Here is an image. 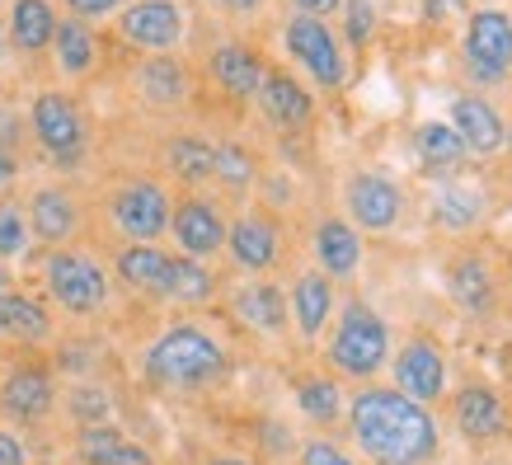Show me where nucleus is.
Here are the masks:
<instances>
[{"label": "nucleus", "mask_w": 512, "mask_h": 465, "mask_svg": "<svg viewBox=\"0 0 512 465\" xmlns=\"http://www.w3.org/2000/svg\"><path fill=\"white\" fill-rule=\"evenodd\" d=\"M348 428L372 465H428L442 447L433 409L414 404L395 386H367L348 400Z\"/></svg>", "instance_id": "nucleus-1"}, {"label": "nucleus", "mask_w": 512, "mask_h": 465, "mask_svg": "<svg viewBox=\"0 0 512 465\" xmlns=\"http://www.w3.org/2000/svg\"><path fill=\"white\" fill-rule=\"evenodd\" d=\"M226 372V348L202 325H170L146 348V376L165 390H202Z\"/></svg>", "instance_id": "nucleus-2"}, {"label": "nucleus", "mask_w": 512, "mask_h": 465, "mask_svg": "<svg viewBox=\"0 0 512 465\" xmlns=\"http://www.w3.org/2000/svg\"><path fill=\"white\" fill-rule=\"evenodd\" d=\"M390 362V325L376 315L367 301L343 306L339 325L329 334V367L353 381H372Z\"/></svg>", "instance_id": "nucleus-3"}, {"label": "nucleus", "mask_w": 512, "mask_h": 465, "mask_svg": "<svg viewBox=\"0 0 512 465\" xmlns=\"http://www.w3.org/2000/svg\"><path fill=\"white\" fill-rule=\"evenodd\" d=\"M461 66L475 85H503L512 76V15L498 5L470 10L461 29Z\"/></svg>", "instance_id": "nucleus-4"}, {"label": "nucleus", "mask_w": 512, "mask_h": 465, "mask_svg": "<svg viewBox=\"0 0 512 465\" xmlns=\"http://www.w3.org/2000/svg\"><path fill=\"white\" fill-rule=\"evenodd\" d=\"M43 278H47V296L62 310H71V315H94L109 301V278L85 249H52Z\"/></svg>", "instance_id": "nucleus-5"}, {"label": "nucleus", "mask_w": 512, "mask_h": 465, "mask_svg": "<svg viewBox=\"0 0 512 465\" xmlns=\"http://www.w3.org/2000/svg\"><path fill=\"white\" fill-rule=\"evenodd\" d=\"M170 212H174V202L156 179H132V184H123L109 202L113 226H118L132 245H151V240H160V235L170 231Z\"/></svg>", "instance_id": "nucleus-6"}, {"label": "nucleus", "mask_w": 512, "mask_h": 465, "mask_svg": "<svg viewBox=\"0 0 512 465\" xmlns=\"http://www.w3.org/2000/svg\"><path fill=\"white\" fill-rule=\"evenodd\" d=\"M287 52H292V62H301L306 71L315 76L320 90H339L343 80H348V62H343V47L334 38L325 19H311V15H292L287 19Z\"/></svg>", "instance_id": "nucleus-7"}, {"label": "nucleus", "mask_w": 512, "mask_h": 465, "mask_svg": "<svg viewBox=\"0 0 512 465\" xmlns=\"http://www.w3.org/2000/svg\"><path fill=\"white\" fill-rule=\"evenodd\" d=\"M343 207L357 231H395L404 221V188L381 170H362L343 188Z\"/></svg>", "instance_id": "nucleus-8"}, {"label": "nucleus", "mask_w": 512, "mask_h": 465, "mask_svg": "<svg viewBox=\"0 0 512 465\" xmlns=\"http://www.w3.org/2000/svg\"><path fill=\"white\" fill-rule=\"evenodd\" d=\"M386 367H395V390L423 409H433L447 395V353L433 339H404Z\"/></svg>", "instance_id": "nucleus-9"}, {"label": "nucleus", "mask_w": 512, "mask_h": 465, "mask_svg": "<svg viewBox=\"0 0 512 465\" xmlns=\"http://www.w3.org/2000/svg\"><path fill=\"white\" fill-rule=\"evenodd\" d=\"M33 137H38V146H43L57 165H71V160H80L85 155V123H80L76 104L66 99V94L47 90L33 99Z\"/></svg>", "instance_id": "nucleus-10"}, {"label": "nucleus", "mask_w": 512, "mask_h": 465, "mask_svg": "<svg viewBox=\"0 0 512 465\" xmlns=\"http://www.w3.org/2000/svg\"><path fill=\"white\" fill-rule=\"evenodd\" d=\"M226 254L240 273H268L282 259V231L264 212H240L226 226Z\"/></svg>", "instance_id": "nucleus-11"}, {"label": "nucleus", "mask_w": 512, "mask_h": 465, "mask_svg": "<svg viewBox=\"0 0 512 465\" xmlns=\"http://www.w3.org/2000/svg\"><path fill=\"white\" fill-rule=\"evenodd\" d=\"M447 127L461 137V146H466V155H480V160H489V155L503 151V141H508V123H503V113L489 104V99H480V94H456L447 109Z\"/></svg>", "instance_id": "nucleus-12"}, {"label": "nucleus", "mask_w": 512, "mask_h": 465, "mask_svg": "<svg viewBox=\"0 0 512 465\" xmlns=\"http://www.w3.org/2000/svg\"><path fill=\"white\" fill-rule=\"evenodd\" d=\"M118 33H123L132 47H146V52H170L179 38H184V10L174 0H132L118 19Z\"/></svg>", "instance_id": "nucleus-13"}, {"label": "nucleus", "mask_w": 512, "mask_h": 465, "mask_svg": "<svg viewBox=\"0 0 512 465\" xmlns=\"http://www.w3.org/2000/svg\"><path fill=\"white\" fill-rule=\"evenodd\" d=\"M170 226H174V240L184 249L188 259H212L217 249H226V217L212 198H184L179 207L170 212Z\"/></svg>", "instance_id": "nucleus-14"}, {"label": "nucleus", "mask_w": 512, "mask_h": 465, "mask_svg": "<svg viewBox=\"0 0 512 465\" xmlns=\"http://www.w3.org/2000/svg\"><path fill=\"white\" fill-rule=\"evenodd\" d=\"M52 404H57V386H52V372L47 367H15V372L0 381V414L15 423H38L52 414Z\"/></svg>", "instance_id": "nucleus-15"}, {"label": "nucleus", "mask_w": 512, "mask_h": 465, "mask_svg": "<svg viewBox=\"0 0 512 465\" xmlns=\"http://www.w3.org/2000/svg\"><path fill=\"white\" fill-rule=\"evenodd\" d=\"M451 419L466 442H494L508 433V404L494 386H466L451 404Z\"/></svg>", "instance_id": "nucleus-16"}, {"label": "nucleus", "mask_w": 512, "mask_h": 465, "mask_svg": "<svg viewBox=\"0 0 512 465\" xmlns=\"http://www.w3.org/2000/svg\"><path fill=\"white\" fill-rule=\"evenodd\" d=\"M315 264L329 282L334 278H353L362 268V235L348 217H325L315 226Z\"/></svg>", "instance_id": "nucleus-17"}, {"label": "nucleus", "mask_w": 512, "mask_h": 465, "mask_svg": "<svg viewBox=\"0 0 512 465\" xmlns=\"http://www.w3.org/2000/svg\"><path fill=\"white\" fill-rule=\"evenodd\" d=\"M287 315H292V325L301 339H320L329 325V315H334V282L315 268V273H301L292 282V296H287Z\"/></svg>", "instance_id": "nucleus-18"}, {"label": "nucleus", "mask_w": 512, "mask_h": 465, "mask_svg": "<svg viewBox=\"0 0 512 465\" xmlns=\"http://www.w3.org/2000/svg\"><path fill=\"white\" fill-rule=\"evenodd\" d=\"M231 310L240 315V325H249L254 334H282L287 329V296L278 282L254 278L245 287H235Z\"/></svg>", "instance_id": "nucleus-19"}, {"label": "nucleus", "mask_w": 512, "mask_h": 465, "mask_svg": "<svg viewBox=\"0 0 512 465\" xmlns=\"http://www.w3.org/2000/svg\"><path fill=\"white\" fill-rule=\"evenodd\" d=\"M24 217H29V235H38L43 245H66L71 235H76V198L66 193V188H38L24 207Z\"/></svg>", "instance_id": "nucleus-20"}, {"label": "nucleus", "mask_w": 512, "mask_h": 465, "mask_svg": "<svg viewBox=\"0 0 512 465\" xmlns=\"http://www.w3.org/2000/svg\"><path fill=\"white\" fill-rule=\"evenodd\" d=\"M254 99L268 113V123H278V127H301V123H311V113H315V99L287 71H264V85H259Z\"/></svg>", "instance_id": "nucleus-21"}, {"label": "nucleus", "mask_w": 512, "mask_h": 465, "mask_svg": "<svg viewBox=\"0 0 512 465\" xmlns=\"http://www.w3.org/2000/svg\"><path fill=\"white\" fill-rule=\"evenodd\" d=\"M207 66H212V80H217L231 99H254L259 85H264V62H259V52H249L245 43H221Z\"/></svg>", "instance_id": "nucleus-22"}, {"label": "nucleus", "mask_w": 512, "mask_h": 465, "mask_svg": "<svg viewBox=\"0 0 512 465\" xmlns=\"http://www.w3.org/2000/svg\"><path fill=\"white\" fill-rule=\"evenodd\" d=\"M447 292L461 310L480 315V310L494 306V273H489V264H484L480 254H461V259L447 264Z\"/></svg>", "instance_id": "nucleus-23"}, {"label": "nucleus", "mask_w": 512, "mask_h": 465, "mask_svg": "<svg viewBox=\"0 0 512 465\" xmlns=\"http://www.w3.org/2000/svg\"><path fill=\"white\" fill-rule=\"evenodd\" d=\"M0 334L15 343H47L52 315L29 292H0Z\"/></svg>", "instance_id": "nucleus-24"}, {"label": "nucleus", "mask_w": 512, "mask_h": 465, "mask_svg": "<svg viewBox=\"0 0 512 465\" xmlns=\"http://www.w3.org/2000/svg\"><path fill=\"white\" fill-rule=\"evenodd\" d=\"M414 146H419V160H423V170L437 174V179H451V174L466 165L470 155L466 146H461V137L451 132L447 123H419V132H414Z\"/></svg>", "instance_id": "nucleus-25"}, {"label": "nucleus", "mask_w": 512, "mask_h": 465, "mask_svg": "<svg viewBox=\"0 0 512 465\" xmlns=\"http://www.w3.org/2000/svg\"><path fill=\"white\" fill-rule=\"evenodd\" d=\"M212 292H217L212 268L198 264V259H188V254H170V268H165V292H160V301L202 306V301H212Z\"/></svg>", "instance_id": "nucleus-26"}, {"label": "nucleus", "mask_w": 512, "mask_h": 465, "mask_svg": "<svg viewBox=\"0 0 512 465\" xmlns=\"http://www.w3.org/2000/svg\"><path fill=\"white\" fill-rule=\"evenodd\" d=\"M165 268H170V254L156 245H127L118 249V278L132 287V292L160 296L165 292Z\"/></svg>", "instance_id": "nucleus-27"}, {"label": "nucleus", "mask_w": 512, "mask_h": 465, "mask_svg": "<svg viewBox=\"0 0 512 465\" xmlns=\"http://www.w3.org/2000/svg\"><path fill=\"white\" fill-rule=\"evenodd\" d=\"M137 90H141V99H151V104H179V99H188L184 62H174V57H165V52L151 57V62H141Z\"/></svg>", "instance_id": "nucleus-28"}, {"label": "nucleus", "mask_w": 512, "mask_h": 465, "mask_svg": "<svg viewBox=\"0 0 512 465\" xmlns=\"http://www.w3.org/2000/svg\"><path fill=\"white\" fill-rule=\"evenodd\" d=\"M57 33V15L47 0H15L10 10V38H15L19 52H43Z\"/></svg>", "instance_id": "nucleus-29"}, {"label": "nucleus", "mask_w": 512, "mask_h": 465, "mask_svg": "<svg viewBox=\"0 0 512 465\" xmlns=\"http://www.w3.org/2000/svg\"><path fill=\"white\" fill-rule=\"evenodd\" d=\"M165 160H170V174L179 184H207L217 170V146L202 137H174Z\"/></svg>", "instance_id": "nucleus-30"}, {"label": "nucleus", "mask_w": 512, "mask_h": 465, "mask_svg": "<svg viewBox=\"0 0 512 465\" xmlns=\"http://www.w3.org/2000/svg\"><path fill=\"white\" fill-rule=\"evenodd\" d=\"M296 409L311 423H320V428L339 423V414H343L339 381H334V376H301V381H296Z\"/></svg>", "instance_id": "nucleus-31"}, {"label": "nucleus", "mask_w": 512, "mask_h": 465, "mask_svg": "<svg viewBox=\"0 0 512 465\" xmlns=\"http://www.w3.org/2000/svg\"><path fill=\"white\" fill-rule=\"evenodd\" d=\"M52 43H57V62H62L66 76H85L94 66V33L85 19H57Z\"/></svg>", "instance_id": "nucleus-32"}, {"label": "nucleus", "mask_w": 512, "mask_h": 465, "mask_svg": "<svg viewBox=\"0 0 512 465\" xmlns=\"http://www.w3.org/2000/svg\"><path fill=\"white\" fill-rule=\"evenodd\" d=\"M480 217H484L480 188L461 184V179H451V184L437 193V226H447V231H470V226H475Z\"/></svg>", "instance_id": "nucleus-33"}, {"label": "nucleus", "mask_w": 512, "mask_h": 465, "mask_svg": "<svg viewBox=\"0 0 512 465\" xmlns=\"http://www.w3.org/2000/svg\"><path fill=\"white\" fill-rule=\"evenodd\" d=\"M254 174H259V165H254V155H249L245 146H235V141L217 146V170H212V179H221L231 193H245V188L254 184Z\"/></svg>", "instance_id": "nucleus-34"}, {"label": "nucleus", "mask_w": 512, "mask_h": 465, "mask_svg": "<svg viewBox=\"0 0 512 465\" xmlns=\"http://www.w3.org/2000/svg\"><path fill=\"white\" fill-rule=\"evenodd\" d=\"M123 442H127L123 428H113V423H90V428H80L76 451H80V461L85 465H104Z\"/></svg>", "instance_id": "nucleus-35"}, {"label": "nucleus", "mask_w": 512, "mask_h": 465, "mask_svg": "<svg viewBox=\"0 0 512 465\" xmlns=\"http://www.w3.org/2000/svg\"><path fill=\"white\" fill-rule=\"evenodd\" d=\"M29 245V217L19 202H0V259H19Z\"/></svg>", "instance_id": "nucleus-36"}, {"label": "nucleus", "mask_w": 512, "mask_h": 465, "mask_svg": "<svg viewBox=\"0 0 512 465\" xmlns=\"http://www.w3.org/2000/svg\"><path fill=\"white\" fill-rule=\"evenodd\" d=\"M343 19H348V43L353 47H367L372 43V33H376V10H372V0H343L339 5Z\"/></svg>", "instance_id": "nucleus-37"}, {"label": "nucleus", "mask_w": 512, "mask_h": 465, "mask_svg": "<svg viewBox=\"0 0 512 465\" xmlns=\"http://www.w3.org/2000/svg\"><path fill=\"white\" fill-rule=\"evenodd\" d=\"M71 414L80 419V428H90V423H109V414H113V404H109V395L104 390H76L71 395Z\"/></svg>", "instance_id": "nucleus-38"}, {"label": "nucleus", "mask_w": 512, "mask_h": 465, "mask_svg": "<svg viewBox=\"0 0 512 465\" xmlns=\"http://www.w3.org/2000/svg\"><path fill=\"white\" fill-rule=\"evenodd\" d=\"M301 465H362V461H353L348 451L325 442V437H311V442L301 447Z\"/></svg>", "instance_id": "nucleus-39"}, {"label": "nucleus", "mask_w": 512, "mask_h": 465, "mask_svg": "<svg viewBox=\"0 0 512 465\" xmlns=\"http://www.w3.org/2000/svg\"><path fill=\"white\" fill-rule=\"evenodd\" d=\"M0 465H29V451L10 428H0Z\"/></svg>", "instance_id": "nucleus-40"}, {"label": "nucleus", "mask_w": 512, "mask_h": 465, "mask_svg": "<svg viewBox=\"0 0 512 465\" xmlns=\"http://www.w3.org/2000/svg\"><path fill=\"white\" fill-rule=\"evenodd\" d=\"M66 5H71V19H99L109 10H118L123 0H66Z\"/></svg>", "instance_id": "nucleus-41"}, {"label": "nucleus", "mask_w": 512, "mask_h": 465, "mask_svg": "<svg viewBox=\"0 0 512 465\" xmlns=\"http://www.w3.org/2000/svg\"><path fill=\"white\" fill-rule=\"evenodd\" d=\"M104 465H156V461H151V451L141 447V442H123Z\"/></svg>", "instance_id": "nucleus-42"}, {"label": "nucleus", "mask_w": 512, "mask_h": 465, "mask_svg": "<svg viewBox=\"0 0 512 465\" xmlns=\"http://www.w3.org/2000/svg\"><path fill=\"white\" fill-rule=\"evenodd\" d=\"M296 5V15H311V19H325V15H334L343 0H292Z\"/></svg>", "instance_id": "nucleus-43"}, {"label": "nucleus", "mask_w": 512, "mask_h": 465, "mask_svg": "<svg viewBox=\"0 0 512 465\" xmlns=\"http://www.w3.org/2000/svg\"><path fill=\"white\" fill-rule=\"evenodd\" d=\"M15 170H19V165H15V155H10L5 146H0V184H10V179H15Z\"/></svg>", "instance_id": "nucleus-44"}, {"label": "nucleus", "mask_w": 512, "mask_h": 465, "mask_svg": "<svg viewBox=\"0 0 512 465\" xmlns=\"http://www.w3.org/2000/svg\"><path fill=\"white\" fill-rule=\"evenodd\" d=\"M221 5H226V10H235V15H249V10H259L264 0H221Z\"/></svg>", "instance_id": "nucleus-45"}, {"label": "nucleus", "mask_w": 512, "mask_h": 465, "mask_svg": "<svg viewBox=\"0 0 512 465\" xmlns=\"http://www.w3.org/2000/svg\"><path fill=\"white\" fill-rule=\"evenodd\" d=\"M207 465H249V461H240V456H217V461H207Z\"/></svg>", "instance_id": "nucleus-46"}, {"label": "nucleus", "mask_w": 512, "mask_h": 465, "mask_svg": "<svg viewBox=\"0 0 512 465\" xmlns=\"http://www.w3.org/2000/svg\"><path fill=\"white\" fill-rule=\"evenodd\" d=\"M5 287H10V278H5V264H0V292H5Z\"/></svg>", "instance_id": "nucleus-47"}, {"label": "nucleus", "mask_w": 512, "mask_h": 465, "mask_svg": "<svg viewBox=\"0 0 512 465\" xmlns=\"http://www.w3.org/2000/svg\"><path fill=\"white\" fill-rule=\"evenodd\" d=\"M503 146H508V151H512V123H508V141H503Z\"/></svg>", "instance_id": "nucleus-48"}]
</instances>
